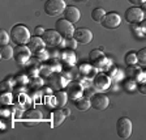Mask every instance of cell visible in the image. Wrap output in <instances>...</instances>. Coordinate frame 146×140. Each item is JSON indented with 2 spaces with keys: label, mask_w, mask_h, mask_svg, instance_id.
Instances as JSON below:
<instances>
[{
  "label": "cell",
  "mask_w": 146,
  "mask_h": 140,
  "mask_svg": "<svg viewBox=\"0 0 146 140\" xmlns=\"http://www.w3.org/2000/svg\"><path fill=\"white\" fill-rule=\"evenodd\" d=\"M30 38V31L25 25H15L12 27V30H11V40L16 45H27Z\"/></svg>",
  "instance_id": "6da1fadb"
},
{
  "label": "cell",
  "mask_w": 146,
  "mask_h": 140,
  "mask_svg": "<svg viewBox=\"0 0 146 140\" xmlns=\"http://www.w3.org/2000/svg\"><path fill=\"white\" fill-rule=\"evenodd\" d=\"M65 8H67V5H65L64 0H47L43 5L44 13L47 16H51V17L64 13Z\"/></svg>",
  "instance_id": "7a4b0ae2"
},
{
  "label": "cell",
  "mask_w": 146,
  "mask_h": 140,
  "mask_svg": "<svg viewBox=\"0 0 146 140\" xmlns=\"http://www.w3.org/2000/svg\"><path fill=\"white\" fill-rule=\"evenodd\" d=\"M116 132L120 139H128L132 135V122L127 117H121L116 122Z\"/></svg>",
  "instance_id": "3957f363"
},
{
  "label": "cell",
  "mask_w": 146,
  "mask_h": 140,
  "mask_svg": "<svg viewBox=\"0 0 146 140\" xmlns=\"http://www.w3.org/2000/svg\"><path fill=\"white\" fill-rule=\"evenodd\" d=\"M55 30L58 31L61 37H64V38H72L76 29H74L72 22H69L65 18H60L55 24Z\"/></svg>",
  "instance_id": "277c9868"
},
{
  "label": "cell",
  "mask_w": 146,
  "mask_h": 140,
  "mask_svg": "<svg viewBox=\"0 0 146 140\" xmlns=\"http://www.w3.org/2000/svg\"><path fill=\"white\" fill-rule=\"evenodd\" d=\"M42 38H43V42H44L46 46H48V47H58V46L61 45V38H63V37L56 30L50 29V30L44 31Z\"/></svg>",
  "instance_id": "5b68a950"
},
{
  "label": "cell",
  "mask_w": 146,
  "mask_h": 140,
  "mask_svg": "<svg viewBox=\"0 0 146 140\" xmlns=\"http://www.w3.org/2000/svg\"><path fill=\"white\" fill-rule=\"evenodd\" d=\"M31 55L30 49L25 45H17L15 47V52H13V58L18 64H25Z\"/></svg>",
  "instance_id": "8992f818"
},
{
  "label": "cell",
  "mask_w": 146,
  "mask_h": 140,
  "mask_svg": "<svg viewBox=\"0 0 146 140\" xmlns=\"http://www.w3.org/2000/svg\"><path fill=\"white\" fill-rule=\"evenodd\" d=\"M90 104L91 107H94L95 110H106L110 105V100L106 94H102V93H94V94L90 97Z\"/></svg>",
  "instance_id": "52a82bcc"
},
{
  "label": "cell",
  "mask_w": 146,
  "mask_h": 140,
  "mask_svg": "<svg viewBox=\"0 0 146 140\" xmlns=\"http://www.w3.org/2000/svg\"><path fill=\"white\" fill-rule=\"evenodd\" d=\"M120 22H121V17H120V15L116 12H110V13H106V16L103 17V20H102V26L104 27V29H116V27L120 25Z\"/></svg>",
  "instance_id": "ba28073f"
},
{
  "label": "cell",
  "mask_w": 146,
  "mask_h": 140,
  "mask_svg": "<svg viewBox=\"0 0 146 140\" xmlns=\"http://www.w3.org/2000/svg\"><path fill=\"white\" fill-rule=\"evenodd\" d=\"M125 20L129 24H138L143 20V11L140 7H131L125 11Z\"/></svg>",
  "instance_id": "9c48e42d"
},
{
  "label": "cell",
  "mask_w": 146,
  "mask_h": 140,
  "mask_svg": "<svg viewBox=\"0 0 146 140\" xmlns=\"http://www.w3.org/2000/svg\"><path fill=\"white\" fill-rule=\"evenodd\" d=\"M73 38H74L78 43L88 45V43H90L91 40H93V33H91L90 29H86V27H78V29L74 30Z\"/></svg>",
  "instance_id": "30bf717a"
},
{
  "label": "cell",
  "mask_w": 146,
  "mask_h": 140,
  "mask_svg": "<svg viewBox=\"0 0 146 140\" xmlns=\"http://www.w3.org/2000/svg\"><path fill=\"white\" fill-rule=\"evenodd\" d=\"M42 121V115L38 110H29L24 117V123L27 127H31V126H35L36 123H39Z\"/></svg>",
  "instance_id": "8fae6325"
},
{
  "label": "cell",
  "mask_w": 146,
  "mask_h": 140,
  "mask_svg": "<svg viewBox=\"0 0 146 140\" xmlns=\"http://www.w3.org/2000/svg\"><path fill=\"white\" fill-rule=\"evenodd\" d=\"M64 18L68 20L69 22H72V24H76V22L80 21V18H81V13H80V11L76 7L69 5L64 11Z\"/></svg>",
  "instance_id": "7c38bea8"
},
{
  "label": "cell",
  "mask_w": 146,
  "mask_h": 140,
  "mask_svg": "<svg viewBox=\"0 0 146 140\" xmlns=\"http://www.w3.org/2000/svg\"><path fill=\"white\" fill-rule=\"evenodd\" d=\"M27 47L30 49L31 52H34V54H38V52H39L40 50H43V47H44L43 38L34 36L33 38H30V41L27 42Z\"/></svg>",
  "instance_id": "4fadbf2b"
},
{
  "label": "cell",
  "mask_w": 146,
  "mask_h": 140,
  "mask_svg": "<svg viewBox=\"0 0 146 140\" xmlns=\"http://www.w3.org/2000/svg\"><path fill=\"white\" fill-rule=\"evenodd\" d=\"M51 122H52V127H59L61 123L65 121V113L63 110L58 109V110H54L51 114Z\"/></svg>",
  "instance_id": "5bb4252c"
},
{
  "label": "cell",
  "mask_w": 146,
  "mask_h": 140,
  "mask_svg": "<svg viewBox=\"0 0 146 140\" xmlns=\"http://www.w3.org/2000/svg\"><path fill=\"white\" fill-rule=\"evenodd\" d=\"M94 86L100 90L103 89H107L110 86V79L106 76V75H98L94 79Z\"/></svg>",
  "instance_id": "9a60e30c"
},
{
  "label": "cell",
  "mask_w": 146,
  "mask_h": 140,
  "mask_svg": "<svg viewBox=\"0 0 146 140\" xmlns=\"http://www.w3.org/2000/svg\"><path fill=\"white\" fill-rule=\"evenodd\" d=\"M68 101V93L67 92H63V90H59L55 93V104L58 107H63L64 105L67 104Z\"/></svg>",
  "instance_id": "2e32d148"
},
{
  "label": "cell",
  "mask_w": 146,
  "mask_h": 140,
  "mask_svg": "<svg viewBox=\"0 0 146 140\" xmlns=\"http://www.w3.org/2000/svg\"><path fill=\"white\" fill-rule=\"evenodd\" d=\"M90 60L91 62H95L98 66H102V64L106 62V56H104L103 52L98 51V50H93V51L90 52Z\"/></svg>",
  "instance_id": "e0dca14e"
},
{
  "label": "cell",
  "mask_w": 146,
  "mask_h": 140,
  "mask_svg": "<svg viewBox=\"0 0 146 140\" xmlns=\"http://www.w3.org/2000/svg\"><path fill=\"white\" fill-rule=\"evenodd\" d=\"M67 93H68V96H69V97L74 101V100H77V98L82 94V88H81V85H80V84H73V85L69 86V90H68Z\"/></svg>",
  "instance_id": "ac0fdd59"
},
{
  "label": "cell",
  "mask_w": 146,
  "mask_h": 140,
  "mask_svg": "<svg viewBox=\"0 0 146 140\" xmlns=\"http://www.w3.org/2000/svg\"><path fill=\"white\" fill-rule=\"evenodd\" d=\"M13 52H15V49H12L9 45H4V46H1V49H0V56H1V59H4V60H9V59L13 56Z\"/></svg>",
  "instance_id": "d6986e66"
},
{
  "label": "cell",
  "mask_w": 146,
  "mask_h": 140,
  "mask_svg": "<svg viewBox=\"0 0 146 140\" xmlns=\"http://www.w3.org/2000/svg\"><path fill=\"white\" fill-rule=\"evenodd\" d=\"M104 16H106V11L103 8H94L91 11V18L95 22H102Z\"/></svg>",
  "instance_id": "ffe728a7"
},
{
  "label": "cell",
  "mask_w": 146,
  "mask_h": 140,
  "mask_svg": "<svg viewBox=\"0 0 146 140\" xmlns=\"http://www.w3.org/2000/svg\"><path fill=\"white\" fill-rule=\"evenodd\" d=\"M76 107L78 110H81V111H85V110H88L89 107L91 106V104H90V100H88V98H85V97H82V98H77L76 100Z\"/></svg>",
  "instance_id": "44dd1931"
},
{
  "label": "cell",
  "mask_w": 146,
  "mask_h": 140,
  "mask_svg": "<svg viewBox=\"0 0 146 140\" xmlns=\"http://www.w3.org/2000/svg\"><path fill=\"white\" fill-rule=\"evenodd\" d=\"M124 62L127 66H136V64L138 63V60H137V54L133 51L128 52V54L124 56Z\"/></svg>",
  "instance_id": "7402d4cb"
},
{
  "label": "cell",
  "mask_w": 146,
  "mask_h": 140,
  "mask_svg": "<svg viewBox=\"0 0 146 140\" xmlns=\"http://www.w3.org/2000/svg\"><path fill=\"white\" fill-rule=\"evenodd\" d=\"M127 75L131 79H138V77L141 76V71L138 70V68H136V66H128L127 68Z\"/></svg>",
  "instance_id": "603a6c76"
},
{
  "label": "cell",
  "mask_w": 146,
  "mask_h": 140,
  "mask_svg": "<svg viewBox=\"0 0 146 140\" xmlns=\"http://www.w3.org/2000/svg\"><path fill=\"white\" fill-rule=\"evenodd\" d=\"M73 50H69V51H65L63 54V59L65 60V63L70 64V66H73V64L76 63V55L73 54Z\"/></svg>",
  "instance_id": "cb8c5ba5"
},
{
  "label": "cell",
  "mask_w": 146,
  "mask_h": 140,
  "mask_svg": "<svg viewBox=\"0 0 146 140\" xmlns=\"http://www.w3.org/2000/svg\"><path fill=\"white\" fill-rule=\"evenodd\" d=\"M137 60H138V64L146 66V47L145 49H141L140 51L137 52Z\"/></svg>",
  "instance_id": "d4e9b609"
},
{
  "label": "cell",
  "mask_w": 146,
  "mask_h": 140,
  "mask_svg": "<svg viewBox=\"0 0 146 140\" xmlns=\"http://www.w3.org/2000/svg\"><path fill=\"white\" fill-rule=\"evenodd\" d=\"M9 40H11V34H8L5 30L0 31V43H1V46L8 45Z\"/></svg>",
  "instance_id": "484cf974"
},
{
  "label": "cell",
  "mask_w": 146,
  "mask_h": 140,
  "mask_svg": "<svg viewBox=\"0 0 146 140\" xmlns=\"http://www.w3.org/2000/svg\"><path fill=\"white\" fill-rule=\"evenodd\" d=\"M65 47H68L69 50H76V47H77V41L74 40V38H67V41H65Z\"/></svg>",
  "instance_id": "4316f807"
},
{
  "label": "cell",
  "mask_w": 146,
  "mask_h": 140,
  "mask_svg": "<svg viewBox=\"0 0 146 140\" xmlns=\"http://www.w3.org/2000/svg\"><path fill=\"white\" fill-rule=\"evenodd\" d=\"M137 89H138V92H140L141 94L146 96V80H143V81L138 82V85H137Z\"/></svg>",
  "instance_id": "83f0119b"
},
{
  "label": "cell",
  "mask_w": 146,
  "mask_h": 140,
  "mask_svg": "<svg viewBox=\"0 0 146 140\" xmlns=\"http://www.w3.org/2000/svg\"><path fill=\"white\" fill-rule=\"evenodd\" d=\"M44 27L43 26H36L35 29H34V36H36V37H40V36H43L44 34Z\"/></svg>",
  "instance_id": "f1b7e54d"
},
{
  "label": "cell",
  "mask_w": 146,
  "mask_h": 140,
  "mask_svg": "<svg viewBox=\"0 0 146 140\" xmlns=\"http://www.w3.org/2000/svg\"><path fill=\"white\" fill-rule=\"evenodd\" d=\"M9 102H11V96H9L8 93H5V94L1 96V104L3 105H9Z\"/></svg>",
  "instance_id": "f546056e"
},
{
  "label": "cell",
  "mask_w": 146,
  "mask_h": 140,
  "mask_svg": "<svg viewBox=\"0 0 146 140\" xmlns=\"http://www.w3.org/2000/svg\"><path fill=\"white\" fill-rule=\"evenodd\" d=\"M128 1H129L131 4H133L134 7H140L141 4H142L143 1H145V0H128Z\"/></svg>",
  "instance_id": "4dcf8cb0"
},
{
  "label": "cell",
  "mask_w": 146,
  "mask_h": 140,
  "mask_svg": "<svg viewBox=\"0 0 146 140\" xmlns=\"http://www.w3.org/2000/svg\"><path fill=\"white\" fill-rule=\"evenodd\" d=\"M140 27H141V31H142V36L146 37V20L145 21H141Z\"/></svg>",
  "instance_id": "1f68e13d"
},
{
  "label": "cell",
  "mask_w": 146,
  "mask_h": 140,
  "mask_svg": "<svg viewBox=\"0 0 146 140\" xmlns=\"http://www.w3.org/2000/svg\"><path fill=\"white\" fill-rule=\"evenodd\" d=\"M141 7H142V8H141V9H142V11H145V12H146V3H145V1H143V3L141 4Z\"/></svg>",
  "instance_id": "d6a6232c"
}]
</instances>
